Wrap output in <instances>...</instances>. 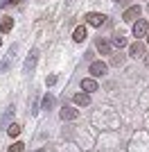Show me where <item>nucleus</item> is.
<instances>
[{"instance_id":"obj_23","label":"nucleus","mask_w":149,"mask_h":152,"mask_svg":"<svg viewBox=\"0 0 149 152\" xmlns=\"http://www.w3.org/2000/svg\"><path fill=\"white\" fill-rule=\"evenodd\" d=\"M0 43H2V41H0Z\"/></svg>"},{"instance_id":"obj_19","label":"nucleus","mask_w":149,"mask_h":152,"mask_svg":"<svg viewBox=\"0 0 149 152\" xmlns=\"http://www.w3.org/2000/svg\"><path fill=\"white\" fill-rule=\"evenodd\" d=\"M54 82H56V75H50V77H48V86H52Z\"/></svg>"},{"instance_id":"obj_5","label":"nucleus","mask_w":149,"mask_h":152,"mask_svg":"<svg viewBox=\"0 0 149 152\" xmlns=\"http://www.w3.org/2000/svg\"><path fill=\"white\" fill-rule=\"evenodd\" d=\"M129 55L131 57H145V43H140V41H136V43L129 45Z\"/></svg>"},{"instance_id":"obj_13","label":"nucleus","mask_w":149,"mask_h":152,"mask_svg":"<svg viewBox=\"0 0 149 152\" xmlns=\"http://www.w3.org/2000/svg\"><path fill=\"white\" fill-rule=\"evenodd\" d=\"M113 43L118 45V48H124V45H127V39H124L122 34H115V37H113Z\"/></svg>"},{"instance_id":"obj_10","label":"nucleus","mask_w":149,"mask_h":152,"mask_svg":"<svg viewBox=\"0 0 149 152\" xmlns=\"http://www.w3.org/2000/svg\"><path fill=\"white\" fill-rule=\"evenodd\" d=\"M95 45H97V50L102 52V55H111V43H108V41H102V39H99Z\"/></svg>"},{"instance_id":"obj_11","label":"nucleus","mask_w":149,"mask_h":152,"mask_svg":"<svg viewBox=\"0 0 149 152\" xmlns=\"http://www.w3.org/2000/svg\"><path fill=\"white\" fill-rule=\"evenodd\" d=\"M36 55H38L36 50L30 52V57H27V61H25V70H32V68H34V64H36Z\"/></svg>"},{"instance_id":"obj_14","label":"nucleus","mask_w":149,"mask_h":152,"mask_svg":"<svg viewBox=\"0 0 149 152\" xmlns=\"http://www.w3.org/2000/svg\"><path fill=\"white\" fill-rule=\"evenodd\" d=\"M7 132H9V136H18V134H20V125H16V123H14L12 127H7Z\"/></svg>"},{"instance_id":"obj_8","label":"nucleus","mask_w":149,"mask_h":152,"mask_svg":"<svg viewBox=\"0 0 149 152\" xmlns=\"http://www.w3.org/2000/svg\"><path fill=\"white\" fill-rule=\"evenodd\" d=\"M86 37H88V32H86V27H84V25H79L77 30L72 32V39H74V43H81V41H84Z\"/></svg>"},{"instance_id":"obj_12","label":"nucleus","mask_w":149,"mask_h":152,"mask_svg":"<svg viewBox=\"0 0 149 152\" xmlns=\"http://www.w3.org/2000/svg\"><path fill=\"white\" fill-rule=\"evenodd\" d=\"M12 27H14V20L12 18H7V16H5V18L0 20V32H9Z\"/></svg>"},{"instance_id":"obj_15","label":"nucleus","mask_w":149,"mask_h":152,"mask_svg":"<svg viewBox=\"0 0 149 152\" xmlns=\"http://www.w3.org/2000/svg\"><path fill=\"white\" fill-rule=\"evenodd\" d=\"M122 61H124V55H122V52H120V55H113V57H111V64H113V66H120Z\"/></svg>"},{"instance_id":"obj_20","label":"nucleus","mask_w":149,"mask_h":152,"mask_svg":"<svg viewBox=\"0 0 149 152\" xmlns=\"http://www.w3.org/2000/svg\"><path fill=\"white\" fill-rule=\"evenodd\" d=\"M145 64H147V66H149V55H147V57H145Z\"/></svg>"},{"instance_id":"obj_16","label":"nucleus","mask_w":149,"mask_h":152,"mask_svg":"<svg viewBox=\"0 0 149 152\" xmlns=\"http://www.w3.org/2000/svg\"><path fill=\"white\" fill-rule=\"evenodd\" d=\"M23 148H25V143H20V141H16V143H14V145L9 148V150H7V152H23Z\"/></svg>"},{"instance_id":"obj_6","label":"nucleus","mask_w":149,"mask_h":152,"mask_svg":"<svg viewBox=\"0 0 149 152\" xmlns=\"http://www.w3.org/2000/svg\"><path fill=\"white\" fill-rule=\"evenodd\" d=\"M81 91H86V93L97 91V82H95L93 77H84V80H81Z\"/></svg>"},{"instance_id":"obj_4","label":"nucleus","mask_w":149,"mask_h":152,"mask_svg":"<svg viewBox=\"0 0 149 152\" xmlns=\"http://www.w3.org/2000/svg\"><path fill=\"white\" fill-rule=\"evenodd\" d=\"M86 23H88V25H93V27H99V25H104V23H106V16H104V14H97V12H90L86 16Z\"/></svg>"},{"instance_id":"obj_1","label":"nucleus","mask_w":149,"mask_h":152,"mask_svg":"<svg viewBox=\"0 0 149 152\" xmlns=\"http://www.w3.org/2000/svg\"><path fill=\"white\" fill-rule=\"evenodd\" d=\"M140 12H142V9H140L138 5L129 7V9H127V12L122 14V20H124V23H136V20L140 18Z\"/></svg>"},{"instance_id":"obj_18","label":"nucleus","mask_w":149,"mask_h":152,"mask_svg":"<svg viewBox=\"0 0 149 152\" xmlns=\"http://www.w3.org/2000/svg\"><path fill=\"white\" fill-rule=\"evenodd\" d=\"M12 116H14V107H9V109H7V114H5V118H2V125H5V127H9L7 123H9V118H12Z\"/></svg>"},{"instance_id":"obj_7","label":"nucleus","mask_w":149,"mask_h":152,"mask_svg":"<svg viewBox=\"0 0 149 152\" xmlns=\"http://www.w3.org/2000/svg\"><path fill=\"white\" fill-rule=\"evenodd\" d=\"M77 116H79V111L72 109V107H63L61 109V118H63V121H74Z\"/></svg>"},{"instance_id":"obj_24","label":"nucleus","mask_w":149,"mask_h":152,"mask_svg":"<svg viewBox=\"0 0 149 152\" xmlns=\"http://www.w3.org/2000/svg\"><path fill=\"white\" fill-rule=\"evenodd\" d=\"M118 2H120V0H118Z\"/></svg>"},{"instance_id":"obj_22","label":"nucleus","mask_w":149,"mask_h":152,"mask_svg":"<svg viewBox=\"0 0 149 152\" xmlns=\"http://www.w3.org/2000/svg\"><path fill=\"white\" fill-rule=\"evenodd\" d=\"M36 152H43V150H36Z\"/></svg>"},{"instance_id":"obj_3","label":"nucleus","mask_w":149,"mask_h":152,"mask_svg":"<svg viewBox=\"0 0 149 152\" xmlns=\"http://www.w3.org/2000/svg\"><path fill=\"white\" fill-rule=\"evenodd\" d=\"M149 34V27H147V20H142V18H138L136 23H133V37H147Z\"/></svg>"},{"instance_id":"obj_9","label":"nucleus","mask_w":149,"mask_h":152,"mask_svg":"<svg viewBox=\"0 0 149 152\" xmlns=\"http://www.w3.org/2000/svg\"><path fill=\"white\" fill-rule=\"evenodd\" d=\"M74 104H81V107H86V104H90V93H77L74 95Z\"/></svg>"},{"instance_id":"obj_21","label":"nucleus","mask_w":149,"mask_h":152,"mask_svg":"<svg viewBox=\"0 0 149 152\" xmlns=\"http://www.w3.org/2000/svg\"><path fill=\"white\" fill-rule=\"evenodd\" d=\"M147 43H149V34H147Z\"/></svg>"},{"instance_id":"obj_17","label":"nucleus","mask_w":149,"mask_h":152,"mask_svg":"<svg viewBox=\"0 0 149 152\" xmlns=\"http://www.w3.org/2000/svg\"><path fill=\"white\" fill-rule=\"evenodd\" d=\"M52 104H54V98H52V95H45L43 98V109H50Z\"/></svg>"},{"instance_id":"obj_2","label":"nucleus","mask_w":149,"mask_h":152,"mask_svg":"<svg viewBox=\"0 0 149 152\" xmlns=\"http://www.w3.org/2000/svg\"><path fill=\"white\" fill-rule=\"evenodd\" d=\"M106 68H108V66H106L104 61H93V64H90V68H88V73H90L93 77H104Z\"/></svg>"}]
</instances>
